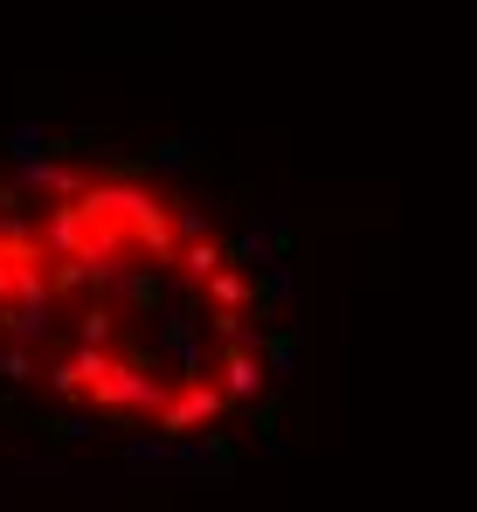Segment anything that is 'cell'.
I'll list each match as a JSON object with an SVG mask.
<instances>
[{
    "instance_id": "6da1fadb",
    "label": "cell",
    "mask_w": 477,
    "mask_h": 512,
    "mask_svg": "<svg viewBox=\"0 0 477 512\" xmlns=\"http://www.w3.org/2000/svg\"><path fill=\"white\" fill-rule=\"evenodd\" d=\"M305 291L277 201L201 132L0 118V436L111 485L284 450Z\"/></svg>"
}]
</instances>
